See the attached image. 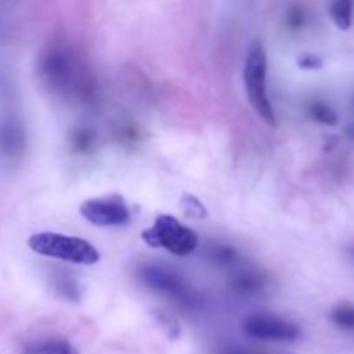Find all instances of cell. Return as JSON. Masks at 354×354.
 I'll return each mask as SVG.
<instances>
[{"mask_svg":"<svg viewBox=\"0 0 354 354\" xmlns=\"http://www.w3.org/2000/svg\"><path fill=\"white\" fill-rule=\"evenodd\" d=\"M28 248L40 256L61 259L73 265L92 266L100 261V252L93 244L80 237L55 234V232H40L28 239Z\"/></svg>","mask_w":354,"mask_h":354,"instance_id":"1","label":"cell"},{"mask_svg":"<svg viewBox=\"0 0 354 354\" xmlns=\"http://www.w3.org/2000/svg\"><path fill=\"white\" fill-rule=\"evenodd\" d=\"M266 73H268V57L266 48L261 41H254L249 47L248 57L244 64V85L248 92V99L252 109L259 118L270 127L277 124V114L273 104L268 97L266 86Z\"/></svg>","mask_w":354,"mask_h":354,"instance_id":"2","label":"cell"},{"mask_svg":"<svg viewBox=\"0 0 354 354\" xmlns=\"http://www.w3.org/2000/svg\"><path fill=\"white\" fill-rule=\"evenodd\" d=\"M142 241L154 249H165L175 256H189L199 245V237L192 228L171 214H159L152 227L142 232Z\"/></svg>","mask_w":354,"mask_h":354,"instance_id":"3","label":"cell"},{"mask_svg":"<svg viewBox=\"0 0 354 354\" xmlns=\"http://www.w3.org/2000/svg\"><path fill=\"white\" fill-rule=\"evenodd\" d=\"M80 214L95 227H123L131 220L127 201L118 194L86 199L80 206Z\"/></svg>","mask_w":354,"mask_h":354,"instance_id":"4","label":"cell"},{"mask_svg":"<svg viewBox=\"0 0 354 354\" xmlns=\"http://www.w3.org/2000/svg\"><path fill=\"white\" fill-rule=\"evenodd\" d=\"M242 330L252 339L270 342H290L299 339L301 330L294 322L275 315H251L242 322Z\"/></svg>","mask_w":354,"mask_h":354,"instance_id":"5","label":"cell"},{"mask_svg":"<svg viewBox=\"0 0 354 354\" xmlns=\"http://www.w3.org/2000/svg\"><path fill=\"white\" fill-rule=\"evenodd\" d=\"M140 279L144 280L145 286L151 287L152 290L166 294L173 299L180 301L183 304L196 303V292L192 287L187 283V280L180 275L178 272L165 268V266H144L140 270Z\"/></svg>","mask_w":354,"mask_h":354,"instance_id":"6","label":"cell"},{"mask_svg":"<svg viewBox=\"0 0 354 354\" xmlns=\"http://www.w3.org/2000/svg\"><path fill=\"white\" fill-rule=\"evenodd\" d=\"M23 354H80L75 346L62 339H48V341L31 342L24 348Z\"/></svg>","mask_w":354,"mask_h":354,"instance_id":"7","label":"cell"},{"mask_svg":"<svg viewBox=\"0 0 354 354\" xmlns=\"http://www.w3.org/2000/svg\"><path fill=\"white\" fill-rule=\"evenodd\" d=\"M330 17L339 30H349L353 24V0H334L330 6Z\"/></svg>","mask_w":354,"mask_h":354,"instance_id":"8","label":"cell"},{"mask_svg":"<svg viewBox=\"0 0 354 354\" xmlns=\"http://www.w3.org/2000/svg\"><path fill=\"white\" fill-rule=\"evenodd\" d=\"M180 209L185 214L187 218H194V220H203L207 216V209L196 196H190V194H183L182 199H180Z\"/></svg>","mask_w":354,"mask_h":354,"instance_id":"9","label":"cell"},{"mask_svg":"<svg viewBox=\"0 0 354 354\" xmlns=\"http://www.w3.org/2000/svg\"><path fill=\"white\" fill-rule=\"evenodd\" d=\"M310 113H311V118H313L315 121H318V123H322V124H328V127H335L339 121L337 113H335L330 106H327V104H324V102L311 104Z\"/></svg>","mask_w":354,"mask_h":354,"instance_id":"10","label":"cell"},{"mask_svg":"<svg viewBox=\"0 0 354 354\" xmlns=\"http://www.w3.org/2000/svg\"><path fill=\"white\" fill-rule=\"evenodd\" d=\"M332 322L346 330H354V306H337L330 313Z\"/></svg>","mask_w":354,"mask_h":354,"instance_id":"11","label":"cell"},{"mask_svg":"<svg viewBox=\"0 0 354 354\" xmlns=\"http://www.w3.org/2000/svg\"><path fill=\"white\" fill-rule=\"evenodd\" d=\"M324 66V61H322L318 55L313 54H306L299 59V68L303 69H318Z\"/></svg>","mask_w":354,"mask_h":354,"instance_id":"12","label":"cell"},{"mask_svg":"<svg viewBox=\"0 0 354 354\" xmlns=\"http://www.w3.org/2000/svg\"><path fill=\"white\" fill-rule=\"evenodd\" d=\"M304 21V14L301 9H296V10H290L289 12V23L292 24V26H299V24H303Z\"/></svg>","mask_w":354,"mask_h":354,"instance_id":"13","label":"cell"},{"mask_svg":"<svg viewBox=\"0 0 354 354\" xmlns=\"http://www.w3.org/2000/svg\"><path fill=\"white\" fill-rule=\"evenodd\" d=\"M223 354H248L244 351H237V349H228V351H225Z\"/></svg>","mask_w":354,"mask_h":354,"instance_id":"14","label":"cell"}]
</instances>
